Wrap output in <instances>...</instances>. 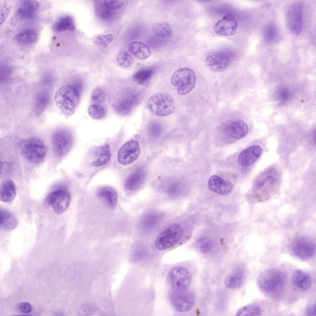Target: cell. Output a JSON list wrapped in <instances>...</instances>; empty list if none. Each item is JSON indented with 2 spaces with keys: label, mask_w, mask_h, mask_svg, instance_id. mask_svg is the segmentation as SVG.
Wrapping results in <instances>:
<instances>
[{
  "label": "cell",
  "mask_w": 316,
  "mask_h": 316,
  "mask_svg": "<svg viewBox=\"0 0 316 316\" xmlns=\"http://www.w3.org/2000/svg\"><path fill=\"white\" fill-rule=\"evenodd\" d=\"M54 99L57 106L67 118L74 114L79 104V91L73 85H63L56 92Z\"/></svg>",
  "instance_id": "obj_1"
},
{
  "label": "cell",
  "mask_w": 316,
  "mask_h": 316,
  "mask_svg": "<svg viewBox=\"0 0 316 316\" xmlns=\"http://www.w3.org/2000/svg\"><path fill=\"white\" fill-rule=\"evenodd\" d=\"M286 276L281 271L271 268L262 272L258 277L257 282L260 289L266 293L276 291L283 286Z\"/></svg>",
  "instance_id": "obj_2"
},
{
  "label": "cell",
  "mask_w": 316,
  "mask_h": 316,
  "mask_svg": "<svg viewBox=\"0 0 316 316\" xmlns=\"http://www.w3.org/2000/svg\"><path fill=\"white\" fill-rule=\"evenodd\" d=\"M19 147L22 154L31 162L40 163L45 156L44 144L37 138L30 137L22 140L20 142Z\"/></svg>",
  "instance_id": "obj_3"
},
{
  "label": "cell",
  "mask_w": 316,
  "mask_h": 316,
  "mask_svg": "<svg viewBox=\"0 0 316 316\" xmlns=\"http://www.w3.org/2000/svg\"><path fill=\"white\" fill-rule=\"evenodd\" d=\"M147 107L152 114L158 116L168 115L174 111V101L168 94L164 92L156 93L148 99Z\"/></svg>",
  "instance_id": "obj_4"
},
{
  "label": "cell",
  "mask_w": 316,
  "mask_h": 316,
  "mask_svg": "<svg viewBox=\"0 0 316 316\" xmlns=\"http://www.w3.org/2000/svg\"><path fill=\"white\" fill-rule=\"evenodd\" d=\"M196 81V76L194 71L186 68L176 70L171 78L172 84L178 93L181 95L187 94L193 89Z\"/></svg>",
  "instance_id": "obj_5"
},
{
  "label": "cell",
  "mask_w": 316,
  "mask_h": 316,
  "mask_svg": "<svg viewBox=\"0 0 316 316\" xmlns=\"http://www.w3.org/2000/svg\"><path fill=\"white\" fill-rule=\"evenodd\" d=\"M182 235V230L179 225L171 224L158 235L155 241V247L160 251H164L170 248L180 241Z\"/></svg>",
  "instance_id": "obj_6"
},
{
  "label": "cell",
  "mask_w": 316,
  "mask_h": 316,
  "mask_svg": "<svg viewBox=\"0 0 316 316\" xmlns=\"http://www.w3.org/2000/svg\"><path fill=\"white\" fill-rule=\"evenodd\" d=\"M171 304L175 310L185 312L191 310L196 302L195 297L192 292L187 290L173 289L169 295Z\"/></svg>",
  "instance_id": "obj_7"
},
{
  "label": "cell",
  "mask_w": 316,
  "mask_h": 316,
  "mask_svg": "<svg viewBox=\"0 0 316 316\" xmlns=\"http://www.w3.org/2000/svg\"><path fill=\"white\" fill-rule=\"evenodd\" d=\"M303 6L300 2L292 4L288 7L286 14V22L289 30L296 35L300 34L303 29Z\"/></svg>",
  "instance_id": "obj_8"
},
{
  "label": "cell",
  "mask_w": 316,
  "mask_h": 316,
  "mask_svg": "<svg viewBox=\"0 0 316 316\" xmlns=\"http://www.w3.org/2000/svg\"><path fill=\"white\" fill-rule=\"evenodd\" d=\"M167 279L173 290H187L191 281L190 274L185 268L177 267L172 268L168 272Z\"/></svg>",
  "instance_id": "obj_9"
},
{
  "label": "cell",
  "mask_w": 316,
  "mask_h": 316,
  "mask_svg": "<svg viewBox=\"0 0 316 316\" xmlns=\"http://www.w3.org/2000/svg\"><path fill=\"white\" fill-rule=\"evenodd\" d=\"M73 137L72 134L65 129H60L53 134L52 142L53 150L59 157L65 155L69 151L73 144Z\"/></svg>",
  "instance_id": "obj_10"
},
{
  "label": "cell",
  "mask_w": 316,
  "mask_h": 316,
  "mask_svg": "<svg viewBox=\"0 0 316 316\" xmlns=\"http://www.w3.org/2000/svg\"><path fill=\"white\" fill-rule=\"evenodd\" d=\"M140 153L139 142L135 140H130L123 144L118 150V161L123 165L129 164L137 159Z\"/></svg>",
  "instance_id": "obj_11"
},
{
  "label": "cell",
  "mask_w": 316,
  "mask_h": 316,
  "mask_svg": "<svg viewBox=\"0 0 316 316\" xmlns=\"http://www.w3.org/2000/svg\"><path fill=\"white\" fill-rule=\"evenodd\" d=\"M39 2L35 0L21 1L11 20L13 26L24 19H31L36 13L39 8Z\"/></svg>",
  "instance_id": "obj_12"
},
{
  "label": "cell",
  "mask_w": 316,
  "mask_h": 316,
  "mask_svg": "<svg viewBox=\"0 0 316 316\" xmlns=\"http://www.w3.org/2000/svg\"><path fill=\"white\" fill-rule=\"evenodd\" d=\"M70 196L66 191L58 190L50 193L46 201L58 214L63 213L68 207L70 202Z\"/></svg>",
  "instance_id": "obj_13"
},
{
  "label": "cell",
  "mask_w": 316,
  "mask_h": 316,
  "mask_svg": "<svg viewBox=\"0 0 316 316\" xmlns=\"http://www.w3.org/2000/svg\"><path fill=\"white\" fill-rule=\"evenodd\" d=\"M248 128L247 124L242 120L235 119L224 124L222 126V134L226 137L237 139L244 137L247 134Z\"/></svg>",
  "instance_id": "obj_14"
},
{
  "label": "cell",
  "mask_w": 316,
  "mask_h": 316,
  "mask_svg": "<svg viewBox=\"0 0 316 316\" xmlns=\"http://www.w3.org/2000/svg\"><path fill=\"white\" fill-rule=\"evenodd\" d=\"M292 250L298 257L308 260L313 256L315 252V245L310 239L303 237L296 238L293 242Z\"/></svg>",
  "instance_id": "obj_15"
},
{
  "label": "cell",
  "mask_w": 316,
  "mask_h": 316,
  "mask_svg": "<svg viewBox=\"0 0 316 316\" xmlns=\"http://www.w3.org/2000/svg\"><path fill=\"white\" fill-rule=\"evenodd\" d=\"M109 145L106 143L98 146L93 150L89 166L95 168H101L109 163L111 157Z\"/></svg>",
  "instance_id": "obj_16"
},
{
  "label": "cell",
  "mask_w": 316,
  "mask_h": 316,
  "mask_svg": "<svg viewBox=\"0 0 316 316\" xmlns=\"http://www.w3.org/2000/svg\"><path fill=\"white\" fill-rule=\"evenodd\" d=\"M205 63L207 67L211 70L219 72L227 68L230 64V59L229 57L224 53L214 52L207 56Z\"/></svg>",
  "instance_id": "obj_17"
},
{
  "label": "cell",
  "mask_w": 316,
  "mask_h": 316,
  "mask_svg": "<svg viewBox=\"0 0 316 316\" xmlns=\"http://www.w3.org/2000/svg\"><path fill=\"white\" fill-rule=\"evenodd\" d=\"M237 21L233 16L226 15L223 16L215 24L214 31L219 35L228 36L234 34L237 30Z\"/></svg>",
  "instance_id": "obj_18"
},
{
  "label": "cell",
  "mask_w": 316,
  "mask_h": 316,
  "mask_svg": "<svg viewBox=\"0 0 316 316\" xmlns=\"http://www.w3.org/2000/svg\"><path fill=\"white\" fill-rule=\"evenodd\" d=\"M262 153L261 147L257 145L251 146L242 151L239 155V164L243 166H248L254 163Z\"/></svg>",
  "instance_id": "obj_19"
},
{
  "label": "cell",
  "mask_w": 316,
  "mask_h": 316,
  "mask_svg": "<svg viewBox=\"0 0 316 316\" xmlns=\"http://www.w3.org/2000/svg\"><path fill=\"white\" fill-rule=\"evenodd\" d=\"M208 185L211 191L221 195L228 194L231 192L233 189L231 182L216 175H213L210 177Z\"/></svg>",
  "instance_id": "obj_20"
},
{
  "label": "cell",
  "mask_w": 316,
  "mask_h": 316,
  "mask_svg": "<svg viewBox=\"0 0 316 316\" xmlns=\"http://www.w3.org/2000/svg\"><path fill=\"white\" fill-rule=\"evenodd\" d=\"M146 176L145 170L138 168L134 170L126 179L124 188L126 190L132 192L138 189L142 184Z\"/></svg>",
  "instance_id": "obj_21"
},
{
  "label": "cell",
  "mask_w": 316,
  "mask_h": 316,
  "mask_svg": "<svg viewBox=\"0 0 316 316\" xmlns=\"http://www.w3.org/2000/svg\"><path fill=\"white\" fill-rule=\"evenodd\" d=\"M292 283L294 289L297 291L304 292L311 286L312 280L307 273L301 270L297 269L293 272Z\"/></svg>",
  "instance_id": "obj_22"
},
{
  "label": "cell",
  "mask_w": 316,
  "mask_h": 316,
  "mask_svg": "<svg viewBox=\"0 0 316 316\" xmlns=\"http://www.w3.org/2000/svg\"><path fill=\"white\" fill-rule=\"evenodd\" d=\"M98 198L109 208H114L118 201V195L116 191L109 186H103L98 188L96 191Z\"/></svg>",
  "instance_id": "obj_23"
},
{
  "label": "cell",
  "mask_w": 316,
  "mask_h": 316,
  "mask_svg": "<svg viewBox=\"0 0 316 316\" xmlns=\"http://www.w3.org/2000/svg\"><path fill=\"white\" fill-rule=\"evenodd\" d=\"M138 97L136 94L127 95L116 104L115 108L117 112L122 115L129 114L137 103Z\"/></svg>",
  "instance_id": "obj_24"
},
{
  "label": "cell",
  "mask_w": 316,
  "mask_h": 316,
  "mask_svg": "<svg viewBox=\"0 0 316 316\" xmlns=\"http://www.w3.org/2000/svg\"><path fill=\"white\" fill-rule=\"evenodd\" d=\"M52 29L54 31L57 33L66 30L74 31L75 29V25L74 19L72 16L69 15L61 16L54 22Z\"/></svg>",
  "instance_id": "obj_25"
},
{
  "label": "cell",
  "mask_w": 316,
  "mask_h": 316,
  "mask_svg": "<svg viewBox=\"0 0 316 316\" xmlns=\"http://www.w3.org/2000/svg\"><path fill=\"white\" fill-rule=\"evenodd\" d=\"M0 201L7 202L13 201L16 195V189L13 181L10 179L3 181L0 187Z\"/></svg>",
  "instance_id": "obj_26"
},
{
  "label": "cell",
  "mask_w": 316,
  "mask_h": 316,
  "mask_svg": "<svg viewBox=\"0 0 316 316\" xmlns=\"http://www.w3.org/2000/svg\"><path fill=\"white\" fill-rule=\"evenodd\" d=\"M245 277L244 270L242 268H238L227 276L225 280V284L230 289L237 288L243 284Z\"/></svg>",
  "instance_id": "obj_27"
},
{
  "label": "cell",
  "mask_w": 316,
  "mask_h": 316,
  "mask_svg": "<svg viewBox=\"0 0 316 316\" xmlns=\"http://www.w3.org/2000/svg\"><path fill=\"white\" fill-rule=\"evenodd\" d=\"M128 48L133 55L141 60L147 59L151 54L149 48L143 43L139 41L131 43L129 46Z\"/></svg>",
  "instance_id": "obj_28"
},
{
  "label": "cell",
  "mask_w": 316,
  "mask_h": 316,
  "mask_svg": "<svg viewBox=\"0 0 316 316\" xmlns=\"http://www.w3.org/2000/svg\"><path fill=\"white\" fill-rule=\"evenodd\" d=\"M37 37V34L35 30L31 29H26L16 34L15 36V40L19 44L27 45L34 43Z\"/></svg>",
  "instance_id": "obj_29"
},
{
  "label": "cell",
  "mask_w": 316,
  "mask_h": 316,
  "mask_svg": "<svg viewBox=\"0 0 316 316\" xmlns=\"http://www.w3.org/2000/svg\"><path fill=\"white\" fill-rule=\"evenodd\" d=\"M0 228L5 231H10L16 228L18 222L15 217L9 212L0 211Z\"/></svg>",
  "instance_id": "obj_30"
},
{
  "label": "cell",
  "mask_w": 316,
  "mask_h": 316,
  "mask_svg": "<svg viewBox=\"0 0 316 316\" xmlns=\"http://www.w3.org/2000/svg\"><path fill=\"white\" fill-rule=\"evenodd\" d=\"M49 96L45 92L38 93L35 101L34 110L37 115L41 114L45 110L48 104Z\"/></svg>",
  "instance_id": "obj_31"
},
{
  "label": "cell",
  "mask_w": 316,
  "mask_h": 316,
  "mask_svg": "<svg viewBox=\"0 0 316 316\" xmlns=\"http://www.w3.org/2000/svg\"><path fill=\"white\" fill-rule=\"evenodd\" d=\"M152 33L155 36L159 38L168 39L172 36L173 31L168 23L162 22L154 25L152 29Z\"/></svg>",
  "instance_id": "obj_32"
},
{
  "label": "cell",
  "mask_w": 316,
  "mask_h": 316,
  "mask_svg": "<svg viewBox=\"0 0 316 316\" xmlns=\"http://www.w3.org/2000/svg\"><path fill=\"white\" fill-rule=\"evenodd\" d=\"M154 70L152 68L141 69L136 72L133 76L134 80L137 84L142 85L148 81L152 76Z\"/></svg>",
  "instance_id": "obj_33"
},
{
  "label": "cell",
  "mask_w": 316,
  "mask_h": 316,
  "mask_svg": "<svg viewBox=\"0 0 316 316\" xmlns=\"http://www.w3.org/2000/svg\"><path fill=\"white\" fill-rule=\"evenodd\" d=\"M161 216L160 214L156 213L148 214L142 218L141 226L143 229L147 230L151 229L158 223Z\"/></svg>",
  "instance_id": "obj_34"
},
{
  "label": "cell",
  "mask_w": 316,
  "mask_h": 316,
  "mask_svg": "<svg viewBox=\"0 0 316 316\" xmlns=\"http://www.w3.org/2000/svg\"><path fill=\"white\" fill-rule=\"evenodd\" d=\"M277 31V27L274 23L270 22L266 23L263 30L264 39L267 42H272L275 38Z\"/></svg>",
  "instance_id": "obj_35"
},
{
  "label": "cell",
  "mask_w": 316,
  "mask_h": 316,
  "mask_svg": "<svg viewBox=\"0 0 316 316\" xmlns=\"http://www.w3.org/2000/svg\"><path fill=\"white\" fill-rule=\"evenodd\" d=\"M261 313L260 307L254 304H249L242 307L237 312L236 316H259Z\"/></svg>",
  "instance_id": "obj_36"
},
{
  "label": "cell",
  "mask_w": 316,
  "mask_h": 316,
  "mask_svg": "<svg viewBox=\"0 0 316 316\" xmlns=\"http://www.w3.org/2000/svg\"><path fill=\"white\" fill-rule=\"evenodd\" d=\"M89 116L92 118L96 119H99L103 118L106 114V111L104 107L100 105L93 104L89 107L88 111Z\"/></svg>",
  "instance_id": "obj_37"
},
{
  "label": "cell",
  "mask_w": 316,
  "mask_h": 316,
  "mask_svg": "<svg viewBox=\"0 0 316 316\" xmlns=\"http://www.w3.org/2000/svg\"><path fill=\"white\" fill-rule=\"evenodd\" d=\"M116 60L119 65L124 68L130 66L133 62L132 57L126 51L119 52L117 56Z\"/></svg>",
  "instance_id": "obj_38"
},
{
  "label": "cell",
  "mask_w": 316,
  "mask_h": 316,
  "mask_svg": "<svg viewBox=\"0 0 316 316\" xmlns=\"http://www.w3.org/2000/svg\"><path fill=\"white\" fill-rule=\"evenodd\" d=\"M106 94L102 88H97L92 92L91 96V101L94 104H99L103 103L105 99Z\"/></svg>",
  "instance_id": "obj_39"
},
{
  "label": "cell",
  "mask_w": 316,
  "mask_h": 316,
  "mask_svg": "<svg viewBox=\"0 0 316 316\" xmlns=\"http://www.w3.org/2000/svg\"><path fill=\"white\" fill-rule=\"evenodd\" d=\"M182 188V186L180 182H174L169 185L168 189V193L172 197L177 196L181 192Z\"/></svg>",
  "instance_id": "obj_40"
},
{
  "label": "cell",
  "mask_w": 316,
  "mask_h": 316,
  "mask_svg": "<svg viewBox=\"0 0 316 316\" xmlns=\"http://www.w3.org/2000/svg\"><path fill=\"white\" fill-rule=\"evenodd\" d=\"M102 3L105 7L113 10L120 8L124 5V2L120 0H104Z\"/></svg>",
  "instance_id": "obj_41"
},
{
  "label": "cell",
  "mask_w": 316,
  "mask_h": 316,
  "mask_svg": "<svg viewBox=\"0 0 316 316\" xmlns=\"http://www.w3.org/2000/svg\"><path fill=\"white\" fill-rule=\"evenodd\" d=\"M113 35L111 34L99 35L96 37V43L104 47H107L113 40Z\"/></svg>",
  "instance_id": "obj_42"
},
{
  "label": "cell",
  "mask_w": 316,
  "mask_h": 316,
  "mask_svg": "<svg viewBox=\"0 0 316 316\" xmlns=\"http://www.w3.org/2000/svg\"><path fill=\"white\" fill-rule=\"evenodd\" d=\"M148 129L151 134L155 137L159 136L162 131L161 125L156 122L151 123L148 125Z\"/></svg>",
  "instance_id": "obj_43"
},
{
  "label": "cell",
  "mask_w": 316,
  "mask_h": 316,
  "mask_svg": "<svg viewBox=\"0 0 316 316\" xmlns=\"http://www.w3.org/2000/svg\"><path fill=\"white\" fill-rule=\"evenodd\" d=\"M290 95V91L286 89H280L277 92L278 98L280 100L283 102H285L287 100Z\"/></svg>",
  "instance_id": "obj_44"
},
{
  "label": "cell",
  "mask_w": 316,
  "mask_h": 316,
  "mask_svg": "<svg viewBox=\"0 0 316 316\" xmlns=\"http://www.w3.org/2000/svg\"><path fill=\"white\" fill-rule=\"evenodd\" d=\"M18 308L20 312L24 313H30L32 309L31 304L27 302H21L19 304Z\"/></svg>",
  "instance_id": "obj_45"
},
{
  "label": "cell",
  "mask_w": 316,
  "mask_h": 316,
  "mask_svg": "<svg viewBox=\"0 0 316 316\" xmlns=\"http://www.w3.org/2000/svg\"><path fill=\"white\" fill-rule=\"evenodd\" d=\"M212 245L209 241H205L201 243L200 246V250L203 253H207L211 249Z\"/></svg>",
  "instance_id": "obj_46"
},
{
  "label": "cell",
  "mask_w": 316,
  "mask_h": 316,
  "mask_svg": "<svg viewBox=\"0 0 316 316\" xmlns=\"http://www.w3.org/2000/svg\"><path fill=\"white\" fill-rule=\"evenodd\" d=\"M10 7L6 4L2 6V11H0V22L1 24L3 23L6 19L10 10Z\"/></svg>",
  "instance_id": "obj_47"
},
{
  "label": "cell",
  "mask_w": 316,
  "mask_h": 316,
  "mask_svg": "<svg viewBox=\"0 0 316 316\" xmlns=\"http://www.w3.org/2000/svg\"><path fill=\"white\" fill-rule=\"evenodd\" d=\"M10 69L9 67L5 66H2L1 68V80H4L6 79L10 72Z\"/></svg>",
  "instance_id": "obj_48"
},
{
  "label": "cell",
  "mask_w": 316,
  "mask_h": 316,
  "mask_svg": "<svg viewBox=\"0 0 316 316\" xmlns=\"http://www.w3.org/2000/svg\"><path fill=\"white\" fill-rule=\"evenodd\" d=\"M306 313L308 315L316 316V307L315 305H310L308 307L306 310Z\"/></svg>",
  "instance_id": "obj_49"
}]
</instances>
